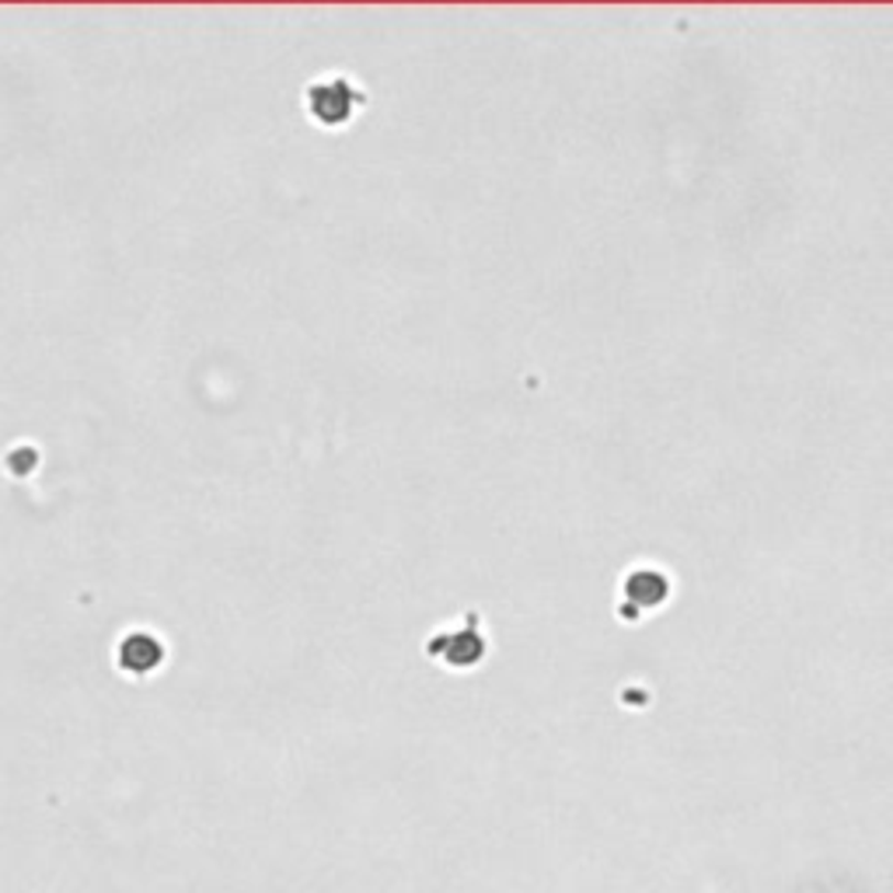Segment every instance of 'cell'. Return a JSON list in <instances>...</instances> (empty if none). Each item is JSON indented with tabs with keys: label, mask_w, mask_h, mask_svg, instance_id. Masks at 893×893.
Returning <instances> with one entry per match:
<instances>
[{
	"label": "cell",
	"mask_w": 893,
	"mask_h": 893,
	"mask_svg": "<svg viewBox=\"0 0 893 893\" xmlns=\"http://www.w3.org/2000/svg\"><path fill=\"white\" fill-rule=\"evenodd\" d=\"M360 105H364V91L356 88L353 77H343V74L317 77V81H311L308 91H304L308 115L325 130L346 126Z\"/></svg>",
	"instance_id": "6da1fadb"
},
{
	"label": "cell",
	"mask_w": 893,
	"mask_h": 893,
	"mask_svg": "<svg viewBox=\"0 0 893 893\" xmlns=\"http://www.w3.org/2000/svg\"><path fill=\"white\" fill-rule=\"evenodd\" d=\"M429 643H433L429 652H436V657H440L444 663H450V667H471V663H479L482 652H485L482 635L475 632V618H471L468 628L454 632V635H436V639H429Z\"/></svg>",
	"instance_id": "7a4b0ae2"
},
{
	"label": "cell",
	"mask_w": 893,
	"mask_h": 893,
	"mask_svg": "<svg viewBox=\"0 0 893 893\" xmlns=\"http://www.w3.org/2000/svg\"><path fill=\"white\" fill-rule=\"evenodd\" d=\"M161 660H165V646L150 632H130L123 635V643H119V663L130 673H150L161 667Z\"/></svg>",
	"instance_id": "3957f363"
},
{
	"label": "cell",
	"mask_w": 893,
	"mask_h": 893,
	"mask_svg": "<svg viewBox=\"0 0 893 893\" xmlns=\"http://www.w3.org/2000/svg\"><path fill=\"white\" fill-rule=\"evenodd\" d=\"M628 590H632L643 604H657V601H663V593H667L663 580H657L652 572H643V577H635Z\"/></svg>",
	"instance_id": "277c9868"
}]
</instances>
